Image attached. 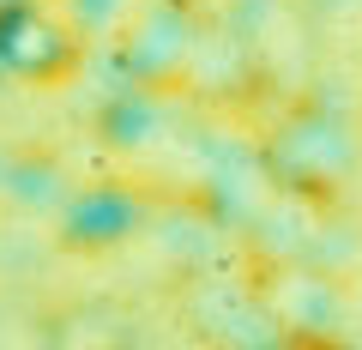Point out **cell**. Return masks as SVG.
Segmentation results:
<instances>
[{
	"instance_id": "6da1fadb",
	"label": "cell",
	"mask_w": 362,
	"mask_h": 350,
	"mask_svg": "<svg viewBox=\"0 0 362 350\" xmlns=\"http://www.w3.org/2000/svg\"><path fill=\"white\" fill-rule=\"evenodd\" d=\"M259 296V314H266V326L284 344H332L338 326H344V296H338V284L320 272V266H308V259H272L266 272H259L254 284Z\"/></svg>"
},
{
	"instance_id": "7a4b0ae2",
	"label": "cell",
	"mask_w": 362,
	"mask_h": 350,
	"mask_svg": "<svg viewBox=\"0 0 362 350\" xmlns=\"http://www.w3.org/2000/svg\"><path fill=\"white\" fill-rule=\"evenodd\" d=\"M272 169L290 187H302V194H332L350 175V145H344L332 115L296 109V115H284V127L272 133Z\"/></svg>"
},
{
	"instance_id": "3957f363",
	"label": "cell",
	"mask_w": 362,
	"mask_h": 350,
	"mask_svg": "<svg viewBox=\"0 0 362 350\" xmlns=\"http://www.w3.org/2000/svg\"><path fill=\"white\" fill-rule=\"evenodd\" d=\"M78 54L73 18L42 6V0H13L0 13V66L18 78H61Z\"/></svg>"
},
{
	"instance_id": "277c9868",
	"label": "cell",
	"mask_w": 362,
	"mask_h": 350,
	"mask_svg": "<svg viewBox=\"0 0 362 350\" xmlns=\"http://www.w3.org/2000/svg\"><path fill=\"white\" fill-rule=\"evenodd\" d=\"M61 350H115V344H85V320L73 326V344H61Z\"/></svg>"
}]
</instances>
